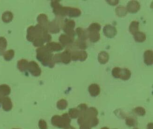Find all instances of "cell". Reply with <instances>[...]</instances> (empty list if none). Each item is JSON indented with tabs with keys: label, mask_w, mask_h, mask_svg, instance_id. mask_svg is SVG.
<instances>
[{
	"label": "cell",
	"mask_w": 153,
	"mask_h": 129,
	"mask_svg": "<svg viewBox=\"0 0 153 129\" xmlns=\"http://www.w3.org/2000/svg\"></svg>",
	"instance_id": "47"
},
{
	"label": "cell",
	"mask_w": 153,
	"mask_h": 129,
	"mask_svg": "<svg viewBox=\"0 0 153 129\" xmlns=\"http://www.w3.org/2000/svg\"><path fill=\"white\" fill-rule=\"evenodd\" d=\"M101 129H110L109 128H108V127H102V128Z\"/></svg>",
	"instance_id": "45"
},
{
	"label": "cell",
	"mask_w": 153,
	"mask_h": 129,
	"mask_svg": "<svg viewBox=\"0 0 153 129\" xmlns=\"http://www.w3.org/2000/svg\"><path fill=\"white\" fill-rule=\"evenodd\" d=\"M76 26V23L73 20L66 19L62 24V28L64 31L71 38H74L76 36V31H74V27Z\"/></svg>",
	"instance_id": "5"
},
{
	"label": "cell",
	"mask_w": 153,
	"mask_h": 129,
	"mask_svg": "<svg viewBox=\"0 0 153 129\" xmlns=\"http://www.w3.org/2000/svg\"><path fill=\"white\" fill-rule=\"evenodd\" d=\"M13 14L11 12L7 11L3 13L2 15V20L4 22L8 23L11 21L13 19Z\"/></svg>",
	"instance_id": "32"
},
{
	"label": "cell",
	"mask_w": 153,
	"mask_h": 129,
	"mask_svg": "<svg viewBox=\"0 0 153 129\" xmlns=\"http://www.w3.org/2000/svg\"><path fill=\"white\" fill-rule=\"evenodd\" d=\"M76 33L77 35L79 40L86 41L88 39V34L87 30H84L82 28L78 27L76 30Z\"/></svg>",
	"instance_id": "18"
},
{
	"label": "cell",
	"mask_w": 153,
	"mask_h": 129,
	"mask_svg": "<svg viewBox=\"0 0 153 129\" xmlns=\"http://www.w3.org/2000/svg\"><path fill=\"white\" fill-rule=\"evenodd\" d=\"M144 62L147 66L152 65L153 64V52L152 50H148L144 53Z\"/></svg>",
	"instance_id": "13"
},
{
	"label": "cell",
	"mask_w": 153,
	"mask_h": 129,
	"mask_svg": "<svg viewBox=\"0 0 153 129\" xmlns=\"http://www.w3.org/2000/svg\"><path fill=\"white\" fill-rule=\"evenodd\" d=\"M131 72L128 68H121L119 74V78L123 81H127L131 76Z\"/></svg>",
	"instance_id": "19"
},
{
	"label": "cell",
	"mask_w": 153,
	"mask_h": 129,
	"mask_svg": "<svg viewBox=\"0 0 153 129\" xmlns=\"http://www.w3.org/2000/svg\"><path fill=\"white\" fill-rule=\"evenodd\" d=\"M103 32L107 38L112 39L116 35L117 30L114 26L110 24H106L103 29Z\"/></svg>",
	"instance_id": "8"
},
{
	"label": "cell",
	"mask_w": 153,
	"mask_h": 129,
	"mask_svg": "<svg viewBox=\"0 0 153 129\" xmlns=\"http://www.w3.org/2000/svg\"><path fill=\"white\" fill-rule=\"evenodd\" d=\"M54 62H62L65 64H68L71 61V54L70 50L67 49L60 53L56 54L53 56Z\"/></svg>",
	"instance_id": "4"
},
{
	"label": "cell",
	"mask_w": 153,
	"mask_h": 129,
	"mask_svg": "<svg viewBox=\"0 0 153 129\" xmlns=\"http://www.w3.org/2000/svg\"><path fill=\"white\" fill-rule=\"evenodd\" d=\"M14 54L15 53L13 50H10L7 52H5L4 53V57L5 59L7 61H10L13 59L14 56Z\"/></svg>",
	"instance_id": "38"
},
{
	"label": "cell",
	"mask_w": 153,
	"mask_h": 129,
	"mask_svg": "<svg viewBox=\"0 0 153 129\" xmlns=\"http://www.w3.org/2000/svg\"><path fill=\"white\" fill-rule=\"evenodd\" d=\"M88 91L92 97H97L100 93V87L98 84L93 83L89 86Z\"/></svg>",
	"instance_id": "14"
},
{
	"label": "cell",
	"mask_w": 153,
	"mask_h": 129,
	"mask_svg": "<svg viewBox=\"0 0 153 129\" xmlns=\"http://www.w3.org/2000/svg\"><path fill=\"white\" fill-rule=\"evenodd\" d=\"M87 121L88 122V123L90 124L91 128L92 127H96L99 124V120H98L97 117H94V118H92L90 120Z\"/></svg>",
	"instance_id": "40"
},
{
	"label": "cell",
	"mask_w": 153,
	"mask_h": 129,
	"mask_svg": "<svg viewBox=\"0 0 153 129\" xmlns=\"http://www.w3.org/2000/svg\"><path fill=\"white\" fill-rule=\"evenodd\" d=\"M52 33H57L60 31V24L56 20L53 21L49 23L48 30Z\"/></svg>",
	"instance_id": "17"
},
{
	"label": "cell",
	"mask_w": 153,
	"mask_h": 129,
	"mask_svg": "<svg viewBox=\"0 0 153 129\" xmlns=\"http://www.w3.org/2000/svg\"><path fill=\"white\" fill-rule=\"evenodd\" d=\"M107 2L109 3L110 5L111 6H115L118 4V3H119V1L118 0H108L106 1Z\"/></svg>",
	"instance_id": "42"
},
{
	"label": "cell",
	"mask_w": 153,
	"mask_h": 129,
	"mask_svg": "<svg viewBox=\"0 0 153 129\" xmlns=\"http://www.w3.org/2000/svg\"><path fill=\"white\" fill-rule=\"evenodd\" d=\"M68 106V102L65 99H61L57 103V107L59 110H64Z\"/></svg>",
	"instance_id": "31"
},
{
	"label": "cell",
	"mask_w": 153,
	"mask_h": 129,
	"mask_svg": "<svg viewBox=\"0 0 153 129\" xmlns=\"http://www.w3.org/2000/svg\"><path fill=\"white\" fill-rule=\"evenodd\" d=\"M71 119L68 113H64L62 115H55L51 119V123L53 126L59 128H64L70 125Z\"/></svg>",
	"instance_id": "2"
},
{
	"label": "cell",
	"mask_w": 153,
	"mask_h": 129,
	"mask_svg": "<svg viewBox=\"0 0 153 129\" xmlns=\"http://www.w3.org/2000/svg\"><path fill=\"white\" fill-rule=\"evenodd\" d=\"M81 11L76 8L62 7L60 11L59 16L62 17L68 16L70 17H77L81 16Z\"/></svg>",
	"instance_id": "3"
},
{
	"label": "cell",
	"mask_w": 153,
	"mask_h": 129,
	"mask_svg": "<svg viewBox=\"0 0 153 129\" xmlns=\"http://www.w3.org/2000/svg\"><path fill=\"white\" fill-rule=\"evenodd\" d=\"M87 105H86L85 103H82L80 104L78 106L77 109L80 112V116L79 117H83V114L85 111L86 110L88 109Z\"/></svg>",
	"instance_id": "37"
},
{
	"label": "cell",
	"mask_w": 153,
	"mask_h": 129,
	"mask_svg": "<svg viewBox=\"0 0 153 129\" xmlns=\"http://www.w3.org/2000/svg\"><path fill=\"white\" fill-rule=\"evenodd\" d=\"M73 45H74L73 47H76L79 49L85 50L87 47V45L86 42L85 41L79 40V39L76 40L74 44H73Z\"/></svg>",
	"instance_id": "28"
},
{
	"label": "cell",
	"mask_w": 153,
	"mask_h": 129,
	"mask_svg": "<svg viewBox=\"0 0 153 129\" xmlns=\"http://www.w3.org/2000/svg\"><path fill=\"white\" fill-rule=\"evenodd\" d=\"M45 46L51 52H58L63 48L62 45L60 44L54 42L48 43Z\"/></svg>",
	"instance_id": "12"
},
{
	"label": "cell",
	"mask_w": 153,
	"mask_h": 129,
	"mask_svg": "<svg viewBox=\"0 0 153 129\" xmlns=\"http://www.w3.org/2000/svg\"><path fill=\"white\" fill-rule=\"evenodd\" d=\"M10 92L11 89L8 85L6 84L0 85V103L3 98L10 95Z\"/></svg>",
	"instance_id": "15"
},
{
	"label": "cell",
	"mask_w": 153,
	"mask_h": 129,
	"mask_svg": "<svg viewBox=\"0 0 153 129\" xmlns=\"http://www.w3.org/2000/svg\"><path fill=\"white\" fill-rule=\"evenodd\" d=\"M98 112L97 109L94 107L88 108L83 114V118L85 120L88 121L94 117H97Z\"/></svg>",
	"instance_id": "10"
},
{
	"label": "cell",
	"mask_w": 153,
	"mask_h": 129,
	"mask_svg": "<svg viewBox=\"0 0 153 129\" xmlns=\"http://www.w3.org/2000/svg\"><path fill=\"white\" fill-rule=\"evenodd\" d=\"M140 23L136 21L131 22L129 25V31L131 34L134 35L139 30Z\"/></svg>",
	"instance_id": "26"
},
{
	"label": "cell",
	"mask_w": 153,
	"mask_h": 129,
	"mask_svg": "<svg viewBox=\"0 0 153 129\" xmlns=\"http://www.w3.org/2000/svg\"><path fill=\"white\" fill-rule=\"evenodd\" d=\"M88 38L92 43H96L99 41L100 39V34L99 31H88Z\"/></svg>",
	"instance_id": "20"
},
{
	"label": "cell",
	"mask_w": 153,
	"mask_h": 129,
	"mask_svg": "<svg viewBox=\"0 0 153 129\" xmlns=\"http://www.w3.org/2000/svg\"><path fill=\"white\" fill-rule=\"evenodd\" d=\"M109 59V54L105 51H102L98 54V62L101 64H105L108 62Z\"/></svg>",
	"instance_id": "21"
},
{
	"label": "cell",
	"mask_w": 153,
	"mask_h": 129,
	"mask_svg": "<svg viewBox=\"0 0 153 129\" xmlns=\"http://www.w3.org/2000/svg\"><path fill=\"white\" fill-rule=\"evenodd\" d=\"M101 26L100 24L98 23H94L91 24L90 26L88 28V31H99L100 30Z\"/></svg>",
	"instance_id": "34"
},
{
	"label": "cell",
	"mask_w": 153,
	"mask_h": 129,
	"mask_svg": "<svg viewBox=\"0 0 153 129\" xmlns=\"http://www.w3.org/2000/svg\"><path fill=\"white\" fill-rule=\"evenodd\" d=\"M59 41L63 47L64 46L70 47L74 43V39L69 37L67 35L63 34L59 37Z\"/></svg>",
	"instance_id": "9"
},
{
	"label": "cell",
	"mask_w": 153,
	"mask_h": 129,
	"mask_svg": "<svg viewBox=\"0 0 153 129\" xmlns=\"http://www.w3.org/2000/svg\"><path fill=\"white\" fill-rule=\"evenodd\" d=\"M64 129H76V128H74V127H73V126H71V125H69V126H68V127H66V128H64Z\"/></svg>",
	"instance_id": "44"
},
{
	"label": "cell",
	"mask_w": 153,
	"mask_h": 129,
	"mask_svg": "<svg viewBox=\"0 0 153 129\" xmlns=\"http://www.w3.org/2000/svg\"><path fill=\"white\" fill-rule=\"evenodd\" d=\"M38 21L39 24L48 30L49 23L48 16H47L45 14H41L38 17Z\"/></svg>",
	"instance_id": "22"
},
{
	"label": "cell",
	"mask_w": 153,
	"mask_h": 129,
	"mask_svg": "<svg viewBox=\"0 0 153 129\" xmlns=\"http://www.w3.org/2000/svg\"><path fill=\"white\" fill-rule=\"evenodd\" d=\"M37 58L44 66L53 68L54 67L55 62L53 61V55L52 52L49 51L45 46L41 47L37 50Z\"/></svg>",
	"instance_id": "1"
},
{
	"label": "cell",
	"mask_w": 153,
	"mask_h": 129,
	"mask_svg": "<svg viewBox=\"0 0 153 129\" xmlns=\"http://www.w3.org/2000/svg\"><path fill=\"white\" fill-rule=\"evenodd\" d=\"M39 126L40 129H48L47 122L44 120L41 119L39 121Z\"/></svg>",
	"instance_id": "41"
},
{
	"label": "cell",
	"mask_w": 153,
	"mask_h": 129,
	"mask_svg": "<svg viewBox=\"0 0 153 129\" xmlns=\"http://www.w3.org/2000/svg\"><path fill=\"white\" fill-rule=\"evenodd\" d=\"M68 115L72 119H76L80 116V112L76 108H71L68 111Z\"/></svg>",
	"instance_id": "29"
},
{
	"label": "cell",
	"mask_w": 153,
	"mask_h": 129,
	"mask_svg": "<svg viewBox=\"0 0 153 129\" xmlns=\"http://www.w3.org/2000/svg\"><path fill=\"white\" fill-rule=\"evenodd\" d=\"M70 52L71 54V60L74 62H84L87 59L88 53L86 51L73 50L70 51Z\"/></svg>",
	"instance_id": "6"
},
{
	"label": "cell",
	"mask_w": 153,
	"mask_h": 129,
	"mask_svg": "<svg viewBox=\"0 0 153 129\" xmlns=\"http://www.w3.org/2000/svg\"><path fill=\"white\" fill-rule=\"evenodd\" d=\"M135 41L138 43H143L146 39V36L143 32L138 31L134 35Z\"/></svg>",
	"instance_id": "25"
},
{
	"label": "cell",
	"mask_w": 153,
	"mask_h": 129,
	"mask_svg": "<svg viewBox=\"0 0 153 129\" xmlns=\"http://www.w3.org/2000/svg\"><path fill=\"white\" fill-rule=\"evenodd\" d=\"M140 5L139 2L136 1H131L127 3L126 10L127 12L132 14L137 13L139 10Z\"/></svg>",
	"instance_id": "11"
},
{
	"label": "cell",
	"mask_w": 153,
	"mask_h": 129,
	"mask_svg": "<svg viewBox=\"0 0 153 129\" xmlns=\"http://www.w3.org/2000/svg\"><path fill=\"white\" fill-rule=\"evenodd\" d=\"M1 103L2 105V109L6 111L10 110L12 108V102L10 98L6 96L3 98Z\"/></svg>",
	"instance_id": "16"
},
{
	"label": "cell",
	"mask_w": 153,
	"mask_h": 129,
	"mask_svg": "<svg viewBox=\"0 0 153 129\" xmlns=\"http://www.w3.org/2000/svg\"><path fill=\"white\" fill-rule=\"evenodd\" d=\"M77 123L80 125V129H91L88 122L84 120L83 117H78Z\"/></svg>",
	"instance_id": "23"
},
{
	"label": "cell",
	"mask_w": 153,
	"mask_h": 129,
	"mask_svg": "<svg viewBox=\"0 0 153 129\" xmlns=\"http://www.w3.org/2000/svg\"><path fill=\"white\" fill-rule=\"evenodd\" d=\"M147 129H153V123H149V124H148V125H147Z\"/></svg>",
	"instance_id": "43"
},
{
	"label": "cell",
	"mask_w": 153,
	"mask_h": 129,
	"mask_svg": "<svg viewBox=\"0 0 153 129\" xmlns=\"http://www.w3.org/2000/svg\"><path fill=\"white\" fill-rule=\"evenodd\" d=\"M126 124L129 127H134L137 125V121L133 117H128L126 119Z\"/></svg>",
	"instance_id": "33"
},
{
	"label": "cell",
	"mask_w": 153,
	"mask_h": 129,
	"mask_svg": "<svg viewBox=\"0 0 153 129\" xmlns=\"http://www.w3.org/2000/svg\"><path fill=\"white\" fill-rule=\"evenodd\" d=\"M115 12L117 15L120 17L125 16L127 13V11L126 8L122 6H119L116 8L115 10Z\"/></svg>",
	"instance_id": "27"
},
{
	"label": "cell",
	"mask_w": 153,
	"mask_h": 129,
	"mask_svg": "<svg viewBox=\"0 0 153 129\" xmlns=\"http://www.w3.org/2000/svg\"><path fill=\"white\" fill-rule=\"evenodd\" d=\"M134 129H137V128H134Z\"/></svg>",
	"instance_id": "46"
},
{
	"label": "cell",
	"mask_w": 153,
	"mask_h": 129,
	"mask_svg": "<svg viewBox=\"0 0 153 129\" xmlns=\"http://www.w3.org/2000/svg\"><path fill=\"white\" fill-rule=\"evenodd\" d=\"M133 111L134 112L135 114H137V115L139 116H144L146 114L145 109L142 107H137L135 108Z\"/></svg>",
	"instance_id": "36"
},
{
	"label": "cell",
	"mask_w": 153,
	"mask_h": 129,
	"mask_svg": "<svg viewBox=\"0 0 153 129\" xmlns=\"http://www.w3.org/2000/svg\"><path fill=\"white\" fill-rule=\"evenodd\" d=\"M7 46V42L3 37H0V54H2Z\"/></svg>",
	"instance_id": "35"
},
{
	"label": "cell",
	"mask_w": 153,
	"mask_h": 129,
	"mask_svg": "<svg viewBox=\"0 0 153 129\" xmlns=\"http://www.w3.org/2000/svg\"><path fill=\"white\" fill-rule=\"evenodd\" d=\"M121 68L119 67H115L113 68L111 71L112 76L115 78H119V74H120V71Z\"/></svg>",
	"instance_id": "39"
},
{
	"label": "cell",
	"mask_w": 153,
	"mask_h": 129,
	"mask_svg": "<svg viewBox=\"0 0 153 129\" xmlns=\"http://www.w3.org/2000/svg\"><path fill=\"white\" fill-rule=\"evenodd\" d=\"M27 69L34 76H39L41 74V69L36 62L33 61L29 63Z\"/></svg>",
	"instance_id": "7"
},
{
	"label": "cell",
	"mask_w": 153,
	"mask_h": 129,
	"mask_svg": "<svg viewBox=\"0 0 153 129\" xmlns=\"http://www.w3.org/2000/svg\"><path fill=\"white\" fill-rule=\"evenodd\" d=\"M28 63H29L25 59H22L19 61L17 64V67L19 68V70L22 72L26 70L28 67Z\"/></svg>",
	"instance_id": "30"
},
{
	"label": "cell",
	"mask_w": 153,
	"mask_h": 129,
	"mask_svg": "<svg viewBox=\"0 0 153 129\" xmlns=\"http://www.w3.org/2000/svg\"><path fill=\"white\" fill-rule=\"evenodd\" d=\"M51 6L53 9V12L56 15L59 16L62 6L58 1H53L51 2Z\"/></svg>",
	"instance_id": "24"
}]
</instances>
